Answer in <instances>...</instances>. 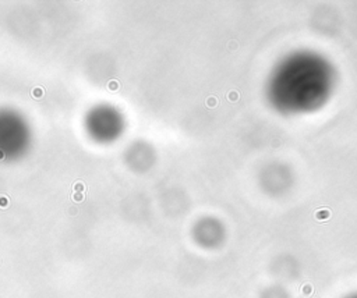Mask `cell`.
Instances as JSON below:
<instances>
[{"instance_id":"obj_1","label":"cell","mask_w":357,"mask_h":298,"mask_svg":"<svg viewBox=\"0 0 357 298\" xmlns=\"http://www.w3.org/2000/svg\"><path fill=\"white\" fill-rule=\"evenodd\" d=\"M331 218V210L326 209V208H322V209H318L315 212V219L320 220V222H324V220H328Z\"/></svg>"},{"instance_id":"obj_2","label":"cell","mask_w":357,"mask_h":298,"mask_svg":"<svg viewBox=\"0 0 357 298\" xmlns=\"http://www.w3.org/2000/svg\"><path fill=\"white\" fill-rule=\"evenodd\" d=\"M301 293L304 295H310L312 293V286L311 284H305V286H303V288H301Z\"/></svg>"},{"instance_id":"obj_3","label":"cell","mask_w":357,"mask_h":298,"mask_svg":"<svg viewBox=\"0 0 357 298\" xmlns=\"http://www.w3.org/2000/svg\"><path fill=\"white\" fill-rule=\"evenodd\" d=\"M230 99L233 101V99H237V93H230Z\"/></svg>"}]
</instances>
